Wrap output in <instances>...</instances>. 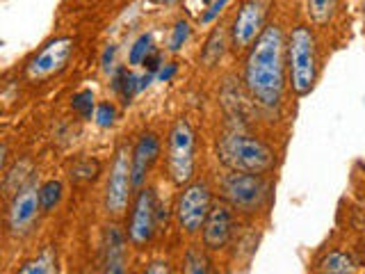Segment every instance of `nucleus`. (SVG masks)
<instances>
[{
	"label": "nucleus",
	"mask_w": 365,
	"mask_h": 274,
	"mask_svg": "<svg viewBox=\"0 0 365 274\" xmlns=\"http://www.w3.org/2000/svg\"><path fill=\"white\" fill-rule=\"evenodd\" d=\"M160 156V140L153 133H142L140 140L135 142L133 153H130V165H133V188L142 190L148 171L155 165Z\"/></svg>",
	"instance_id": "nucleus-13"
},
{
	"label": "nucleus",
	"mask_w": 365,
	"mask_h": 274,
	"mask_svg": "<svg viewBox=\"0 0 365 274\" xmlns=\"http://www.w3.org/2000/svg\"><path fill=\"white\" fill-rule=\"evenodd\" d=\"M267 0H245L231 26V41L235 49H249L265 30Z\"/></svg>",
	"instance_id": "nucleus-10"
},
{
	"label": "nucleus",
	"mask_w": 365,
	"mask_h": 274,
	"mask_svg": "<svg viewBox=\"0 0 365 274\" xmlns=\"http://www.w3.org/2000/svg\"><path fill=\"white\" fill-rule=\"evenodd\" d=\"M222 197L235 210L256 213L265 206L269 197V186L260 174L231 171L222 178Z\"/></svg>",
	"instance_id": "nucleus-4"
},
{
	"label": "nucleus",
	"mask_w": 365,
	"mask_h": 274,
	"mask_svg": "<svg viewBox=\"0 0 365 274\" xmlns=\"http://www.w3.org/2000/svg\"><path fill=\"white\" fill-rule=\"evenodd\" d=\"M190 34H192V28H190V23L185 19H180L174 23V28H171V37H169V51L171 53H178L182 46L187 44L190 39Z\"/></svg>",
	"instance_id": "nucleus-24"
},
{
	"label": "nucleus",
	"mask_w": 365,
	"mask_h": 274,
	"mask_svg": "<svg viewBox=\"0 0 365 274\" xmlns=\"http://www.w3.org/2000/svg\"><path fill=\"white\" fill-rule=\"evenodd\" d=\"M112 89L121 96L123 106L133 103V96L140 91V76H135L128 68H119L112 78Z\"/></svg>",
	"instance_id": "nucleus-16"
},
{
	"label": "nucleus",
	"mask_w": 365,
	"mask_h": 274,
	"mask_svg": "<svg viewBox=\"0 0 365 274\" xmlns=\"http://www.w3.org/2000/svg\"><path fill=\"white\" fill-rule=\"evenodd\" d=\"M144 274H174V270H171L167 260H153V263H148Z\"/></svg>",
	"instance_id": "nucleus-29"
},
{
	"label": "nucleus",
	"mask_w": 365,
	"mask_h": 274,
	"mask_svg": "<svg viewBox=\"0 0 365 274\" xmlns=\"http://www.w3.org/2000/svg\"><path fill=\"white\" fill-rule=\"evenodd\" d=\"M73 46H76V41L71 37H57V39L48 41L26 64V78L32 80V83H43V80L60 73L68 64V60H71Z\"/></svg>",
	"instance_id": "nucleus-7"
},
{
	"label": "nucleus",
	"mask_w": 365,
	"mask_h": 274,
	"mask_svg": "<svg viewBox=\"0 0 365 274\" xmlns=\"http://www.w3.org/2000/svg\"><path fill=\"white\" fill-rule=\"evenodd\" d=\"M41 210L39 201V188L37 183H28L26 188L19 190L11 197L9 210H7V226L14 235H26L30 228L37 222V215Z\"/></svg>",
	"instance_id": "nucleus-11"
},
{
	"label": "nucleus",
	"mask_w": 365,
	"mask_h": 274,
	"mask_svg": "<svg viewBox=\"0 0 365 274\" xmlns=\"http://www.w3.org/2000/svg\"><path fill=\"white\" fill-rule=\"evenodd\" d=\"M158 197L151 188H142L137 192L135 203H133V213H130V222H128V240L135 247H142L146 243H151V238L158 231Z\"/></svg>",
	"instance_id": "nucleus-8"
},
{
	"label": "nucleus",
	"mask_w": 365,
	"mask_h": 274,
	"mask_svg": "<svg viewBox=\"0 0 365 274\" xmlns=\"http://www.w3.org/2000/svg\"><path fill=\"white\" fill-rule=\"evenodd\" d=\"M285 73V37L279 26H267L254 41L245 62V89L256 106L277 110L283 101Z\"/></svg>",
	"instance_id": "nucleus-1"
},
{
	"label": "nucleus",
	"mask_w": 365,
	"mask_h": 274,
	"mask_svg": "<svg viewBox=\"0 0 365 274\" xmlns=\"http://www.w3.org/2000/svg\"><path fill=\"white\" fill-rule=\"evenodd\" d=\"M39 201H41V210H53L57 208V203L62 201V183L60 181H46L39 188Z\"/></svg>",
	"instance_id": "nucleus-23"
},
{
	"label": "nucleus",
	"mask_w": 365,
	"mask_h": 274,
	"mask_svg": "<svg viewBox=\"0 0 365 274\" xmlns=\"http://www.w3.org/2000/svg\"><path fill=\"white\" fill-rule=\"evenodd\" d=\"M155 76L153 73H144V76H140V91H144L148 85H151V80H153Z\"/></svg>",
	"instance_id": "nucleus-33"
},
{
	"label": "nucleus",
	"mask_w": 365,
	"mask_h": 274,
	"mask_svg": "<svg viewBox=\"0 0 365 274\" xmlns=\"http://www.w3.org/2000/svg\"><path fill=\"white\" fill-rule=\"evenodd\" d=\"M285 60H288V80L297 96L311 94L317 83V41L311 28H292L285 41Z\"/></svg>",
	"instance_id": "nucleus-3"
},
{
	"label": "nucleus",
	"mask_w": 365,
	"mask_h": 274,
	"mask_svg": "<svg viewBox=\"0 0 365 274\" xmlns=\"http://www.w3.org/2000/svg\"><path fill=\"white\" fill-rule=\"evenodd\" d=\"M133 190L135 188H133L130 156L121 146L112 160V167H110V178H108V188H106V210L110 215H121L125 210V206H128Z\"/></svg>",
	"instance_id": "nucleus-9"
},
{
	"label": "nucleus",
	"mask_w": 365,
	"mask_h": 274,
	"mask_svg": "<svg viewBox=\"0 0 365 274\" xmlns=\"http://www.w3.org/2000/svg\"><path fill=\"white\" fill-rule=\"evenodd\" d=\"M96 98L91 89H80L71 96V110L80 119H91V114H96Z\"/></svg>",
	"instance_id": "nucleus-21"
},
{
	"label": "nucleus",
	"mask_w": 365,
	"mask_h": 274,
	"mask_svg": "<svg viewBox=\"0 0 365 274\" xmlns=\"http://www.w3.org/2000/svg\"><path fill=\"white\" fill-rule=\"evenodd\" d=\"M176 71H178V64L176 62H169V64H163V68H160L155 78L160 80V83H169V80L176 76Z\"/></svg>",
	"instance_id": "nucleus-30"
},
{
	"label": "nucleus",
	"mask_w": 365,
	"mask_h": 274,
	"mask_svg": "<svg viewBox=\"0 0 365 274\" xmlns=\"http://www.w3.org/2000/svg\"><path fill=\"white\" fill-rule=\"evenodd\" d=\"M144 66H146V73H153V76H158V71H160V68H163V62H160V55L153 51L151 55L146 57Z\"/></svg>",
	"instance_id": "nucleus-31"
},
{
	"label": "nucleus",
	"mask_w": 365,
	"mask_h": 274,
	"mask_svg": "<svg viewBox=\"0 0 365 274\" xmlns=\"http://www.w3.org/2000/svg\"><path fill=\"white\" fill-rule=\"evenodd\" d=\"M160 3H174V0H160Z\"/></svg>",
	"instance_id": "nucleus-34"
},
{
	"label": "nucleus",
	"mask_w": 365,
	"mask_h": 274,
	"mask_svg": "<svg viewBox=\"0 0 365 274\" xmlns=\"http://www.w3.org/2000/svg\"><path fill=\"white\" fill-rule=\"evenodd\" d=\"M114 119H117V110H114L112 103H101V106L96 108V114H94L96 126H101V128H110V126L114 123Z\"/></svg>",
	"instance_id": "nucleus-27"
},
{
	"label": "nucleus",
	"mask_w": 365,
	"mask_h": 274,
	"mask_svg": "<svg viewBox=\"0 0 365 274\" xmlns=\"http://www.w3.org/2000/svg\"><path fill=\"white\" fill-rule=\"evenodd\" d=\"M319 274H354V263L342 251H331L319 263Z\"/></svg>",
	"instance_id": "nucleus-19"
},
{
	"label": "nucleus",
	"mask_w": 365,
	"mask_h": 274,
	"mask_svg": "<svg viewBox=\"0 0 365 274\" xmlns=\"http://www.w3.org/2000/svg\"><path fill=\"white\" fill-rule=\"evenodd\" d=\"M233 235V210L224 201H215L203 224V245L205 249H224Z\"/></svg>",
	"instance_id": "nucleus-12"
},
{
	"label": "nucleus",
	"mask_w": 365,
	"mask_h": 274,
	"mask_svg": "<svg viewBox=\"0 0 365 274\" xmlns=\"http://www.w3.org/2000/svg\"><path fill=\"white\" fill-rule=\"evenodd\" d=\"M226 5H228V0H215V3L208 7V11H203V14H201V23H212L217 16L222 14Z\"/></svg>",
	"instance_id": "nucleus-28"
},
{
	"label": "nucleus",
	"mask_w": 365,
	"mask_h": 274,
	"mask_svg": "<svg viewBox=\"0 0 365 274\" xmlns=\"http://www.w3.org/2000/svg\"><path fill=\"white\" fill-rule=\"evenodd\" d=\"M363 19H365V0H363Z\"/></svg>",
	"instance_id": "nucleus-35"
},
{
	"label": "nucleus",
	"mask_w": 365,
	"mask_h": 274,
	"mask_svg": "<svg viewBox=\"0 0 365 274\" xmlns=\"http://www.w3.org/2000/svg\"><path fill=\"white\" fill-rule=\"evenodd\" d=\"M217 156L231 171L262 174L274 165V151L256 135L245 131H228L217 142Z\"/></svg>",
	"instance_id": "nucleus-2"
},
{
	"label": "nucleus",
	"mask_w": 365,
	"mask_h": 274,
	"mask_svg": "<svg viewBox=\"0 0 365 274\" xmlns=\"http://www.w3.org/2000/svg\"><path fill=\"white\" fill-rule=\"evenodd\" d=\"M226 30L224 28H215L210 32L208 41H205L203 51H201V60L205 66H215L217 62L222 60L224 53H226Z\"/></svg>",
	"instance_id": "nucleus-17"
},
{
	"label": "nucleus",
	"mask_w": 365,
	"mask_h": 274,
	"mask_svg": "<svg viewBox=\"0 0 365 274\" xmlns=\"http://www.w3.org/2000/svg\"><path fill=\"white\" fill-rule=\"evenodd\" d=\"M153 53V37L148 32L140 34L135 39V44L130 46V53H128V64L130 66H140L146 62V57Z\"/></svg>",
	"instance_id": "nucleus-22"
},
{
	"label": "nucleus",
	"mask_w": 365,
	"mask_h": 274,
	"mask_svg": "<svg viewBox=\"0 0 365 274\" xmlns=\"http://www.w3.org/2000/svg\"><path fill=\"white\" fill-rule=\"evenodd\" d=\"M114 53H117V46H114V44H110L108 49H106V53H103V68H106V71H110L112 60H114Z\"/></svg>",
	"instance_id": "nucleus-32"
},
{
	"label": "nucleus",
	"mask_w": 365,
	"mask_h": 274,
	"mask_svg": "<svg viewBox=\"0 0 365 274\" xmlns=\"http://www.w3.org/2000/svg\"><path fill=\"white\" fill-rule=\"evenodd\" d=\"M32 174H34V169L30 160H16L9 169H5V181H3L5 192L9 197H14L19 190H23L28 183H32Z\"/></svg>",
	"instance_id": "nucleus-15"
},
{
	"label": "nucleus",
	"mask_w": 365,
	"mask_h": 274,
	"mask_svg": "<svg viewBox=\"0 0 365 274\" xmlns=\"http://www.w3.org/2000/svg\"><path fill=\"white\" fill-rule=\"evenodd\" d=\"M125 233L119 226H108L103 243V274H128L125 258Z\"/></svg>",
	"instance_id": "nucleus-14"
},
{
	"label": "nucleus",
	"mask_w": 365,
	"mask_h": 274,
	"mask_svg": "<svg viewBox=\"0 0 365 274\" xmlns=\"http://www.w3.org/2000/svg\"><path fill=\"white\" fill-rule=\"evenodd\" d=\"M212 208V192L205 181H192L182 188L176 201V220L185 233H197L203 228L205 217Z\"/></svg>",
	"instance_id": "nucleus-6"
},
{
	"label": "nucleus",
	"mask_w": 365,
	"mask_h": 274,
	"mask_svg": "<svg viewBox=\"0 0 365 274\" xmlns=\"http://www.w3.org/2000/svg\"><path fill=\"white\" fill-rule=\"evenodd\" d=\"M53 272V256L51 251H43L41 256L28 260L16 274H51Z\"/></svg>",
	"instance_id": "nucleus-25"
},
{
	"label": "nucleus",
	"mask_w": 365,
	"mask_h": 274,
	"mask_svg": "<svg viewBox=\"0 0 365 274\" xmlns=\"http://www.w3.org/2000/svg\"><path fill=\"white\" fill-rule=\"evenodd\" d=\"M338 0H306V14L315 26H327L336 14Z\"/></svg>",
	"instance_id": "nucleus-18"
},
{
	"label": "nucleus",
	"mask_w": 365,
	"mask_h": 274,
	"mask_svg": "<svg viewBox=\"0 0 365 274\" xmlns=\"http://www.w3.org/2000/svg\"><path fill=\"white\" fill-rule=\"evenodd\" d=\"M182 272L185 274H217L210 258L203 254L201 249H187L185 254V265H182Z\"/></svg>",
	"instance_id": "nucleus-20"
},
{
	"label": "nucleus",
	"mask_w": 365,
	"mask_h": 274,
	"mask_svg": "<svg viewBox=\"0 0 365 274\" xmlns=\"http://www.w3.org/2000/svg\"><path fill=\"white\" fill-rule=\"evenodd\" d=\"M194 137L192 126L185 119H178L169 133V176L176 186H187L194 178Z\"/></svg>",
	"instance_id": "nucleus-5"
},
{
	"label": "nucleus",
	"mask_w": 365,
	"mask_h": 274,
	"mask_svg": "<svg viewBox=\"0 0 365 274\" xmlns=\"http://www.w3.org/2000/svg\"><path fill=\"white\" fill-rule=\"evenodd\" d=\"M101 171V165L96 163V160H80V163H76L71 167V178L76 183H83V181H94L98 176Z\"/></svg>",
	"instance_id": "nucleus-26"
}]
</instances>
